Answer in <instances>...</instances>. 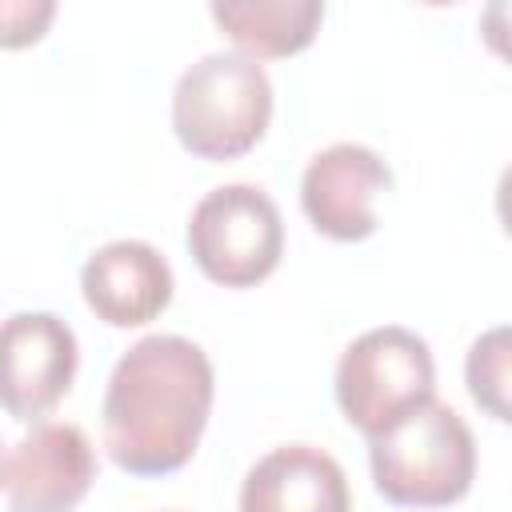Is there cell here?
Wrapping results in <instances>:
<instances>
[{"instance_id":"cell-11","label":"cell","mask_w":512,"mask_h":512,"mask_svg":"<svg viewBox=\"0 0 512 512\" xmlns=\"http://www.w3.org/2000/svg\"><path fill=\"white\" fill-rule=\"evenodd\" d=\"M212 20L252 60H276L304 52L324 20L320 0H216Z\"/></svg>"},{"instance_id":"cell-5","label":"cell","mask_w":512,"mask_h":512,"mask_svg":"<svg viewBox=\"0 0 512 512\" xmlns=\"http://www.w3.org/2000/svg\"><path fill=\"white\" fill-rule=\"evenodd\" d=\"M188 252L220 288H256L284 256V220L256 184H220L188 216Z\"/></svg>"},{"instance_id":"cell-13","label":"cell","mask_w":512,"mask_h":512,"mask_svg":"<svg viewBox=\"0 0 512 512\" xmlns=\"http://www.w3.org/2000/svg\"><path fill=\"white\" fill-rule=\"evenodd\" d=\"M480 36L488 44V52H496L500 60L512 64V0H492L480 12Z\"/></svg>"},{"instance_id":"cell-2","label":"cell","mask_w":512,"mask_h":512,"mask_svg":"<svg viewBox=\"0 0 512 512\" xmlns=\"http://www.w3.org/2000/svg\"><path fill=\"white\" fill-rule=\"evenodd\" d=\"M372 484L400 508H448L476 480L472 428L436 396L368 440Z\"/></svg>"},{"instance_id":"cell-6","label":"cell","mask_w":512,"mask_h":512,"mask_svg":"<svg viewBox=\"0 0 512 512\" xmlns=\"http://www.w3.org/2000/svg\"><path fill=\"white\" fill-rule=\"evenodd\" d=\"M392 188V168L368 144L340 140L316 152L300 180V208L308 224L340 244L368 240L376 232V196Z\"/></svg>"},{"instance_id":"cell-1","label":"cell","mask_w":512,"mask_h":512,"mask_svg":"<svg viewBox=\"0 0 512 512\" xmlns=\"http://www.w3.org/2000/svg\"><path fill=\"white\" fill-rule=\"evenodd\" d=\"M212 360L188 336L156 332L136 340L104 388V448L128 476L180 472L212 412Z\"/></svg>"},{"instance_id":"cell-4","label":"cell","mask_w":512,"mask_h":512,"mask_svg":"<svg viewBox=\"0 0 512 512\" xmlns=\"http://www.w3.org/2000/svg\"><path fill=\"white\" fill-rule=\"evenodd\" d=\"M436 396V364L412 328L384 324L356 336L336 364V404L368 440Z\"/></svg>"},{"instance_id":"cell-12","label":"cell","mask_w":512,"mask_h":512,"mask_svg":"<svg viewBox=\"0 0 512 512\" xmlns=\"http://www.w3.org/2000/svg\"><path fill=\"white\" fill-rule=\"evenodd\" d=\"M464 384L484 416L512 424V324L488 328L472 340L464 360Z\"/></svg>"},{"instance_id":"cell-14","label":"cell","mask_w":512,"mask_h":512,"mask_svg":"<svg viewBox=\"0 0 512 512\" xmlns=\"http://www.w3.org/2000/svg\"><path fill=\"white\" fill-rule=\"evenodd\" d=\"M496 216H500L504 232L512 236V164L500 172V184H496Z\"/></svg>"},{"instance_id":"cell-9","label":"cell","mask_w":512,"mask_h":512,"mask_svg":"<svg viewBox=\"0 0 512 512\" xmlns=\"http://www.w3.org/2000/svg\"><path fill=\"white\" fill-rule=\"evenodd\" d=\"M84 304L112 328H140L172 304V268L148 240L100 244L80 268Z\"/></svg>"},{"instance_id":"cell-7","label":"cell","mask_w":512,"mask_h":512,"mask_svg":"<svg viewBox=\"0 0 512 512\" xmlns=\"http://www.w3.org/2000/svg\"><path fill=\"white\" fill-rule=\"evenodd\" d=\"M96 480V452L76 424H36L4 452L8 512H76Z\"/></svg>"},{"instance_id":"cell-3","label":"cell","mask_w":512,"mask_h":512,"mask_svg":"<svg viewBox=\"0 0 512 512\" xmlns=\"http://www.w3.org/2000/svg\"><path fill=\"white\" fill-rule=\"evenodd\" d=\"M272 120V80L244 52H208L172 88V132L200 160L252 152Z\"/></svg>"},{"instance_id":"cell-10","label":"cell","mask_w":512,"mask_h":512,"mask_svg":"<svg viewBox=\"0 0 512 512\" xmlns=\"http://www.w3.org/2000/svg\"><path fill=\"white\" fill-rule=\"evenodd\" d=\"M240 512H352L348 476L316 444H280L248 468Z\"/></svg>"},{"instance_id":"cell-8","label":"cell","mask_w":512,"mask_h":512,"mask_svg":"<svg viewBox=\"0 0 512 512\" xmlns=\"http://www.w3.org/2000/svg\"><path fill=\"white\" fill-rule=\"evenodd\" d=\"M4 408L12 420L52 412L80 364L76 332L52 312H12L4 320Z\"/></svg>"}]
</instances>
